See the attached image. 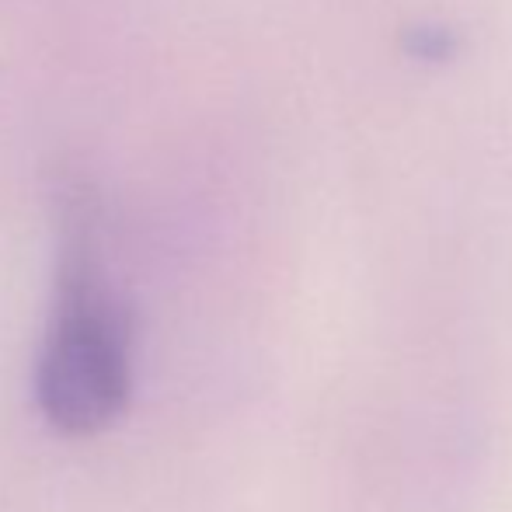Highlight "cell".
Masks as SVG:
<instances>
[{"instance_id":"6da1fadb","label":"cell","mask_w":512,"mask_h":512,"mask_svg":"<svg viewBox=\"0 0 512 512\" xmlns=\"http://www.w3.org/2000/svg\"><path fill=\"white\" fill-rule=\"evenodd\" d=\"M133 391V314L108 265L105 213L84 178L56 189V286L35 398L53 429L102 432Z\"/></svg>"},{"instance_id":"7a4b0ae2","label":"cell","mask_w":512,"mask_h":512,"mask_svg":"<svg viewBox=\"0 0 512 512\" xmlns=\"http://www.w3.org/2000/svg\"><path fill=\"white\" fill-rule=\"evenodd\" d=\"M405 46L418 60H450L453 49H457V39L446 28H411Z\"/></svg>"}]
</instances>
